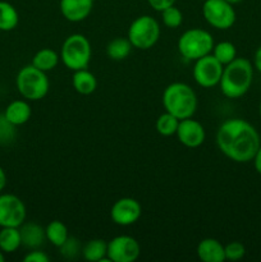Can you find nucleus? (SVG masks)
Instances as JSON below:
<instances>
[{"instance_id":"1","label":"nucleus","mask_w":261,"mask_h":262,"mask_svg":"<svg viewBox=\"0 0 261 262\" xmlns=\"http://www.w3.org/2000/svg\"><path fill=\"white\" fill-rule=\"evenodd\" d=\"M216 145L220 152L235 163L252 161L261 145L257 129L247 120L232 118L222 123L216 132Z\"/></svg>"},{"instance_id":"2","label":"nucleus","mask_w":261,"mask_h":262,"mask_svg":"<svg viewBox=\"0 0 261 262\" xmlns=\"http://www.w3.org/2000/svg\"><path fill=\"white\" fill-rule=\"evenodd\" d=\"M253 82V66L248 59L235 58L229 64L224 66L220 90L228 99H240L245 96Z\"/></svg>"},{"instance_id":"3","label":"nucleus","mask_w":261,"mask_h":262,"mask_svg":"<svg viewBox=\"0 0 261 262\" xmlns=\"http://www.w3.org/2000/svg\"><path fill=\"white\" fill-rule=\"evenodd\" d=\"M163 105L165 112L173 114L179 120L192 118L197 110L196 92L187 83L174 82L164 90Z\"/></svg>"},{"instance_id":"4","label":"nucleus","mask_w":261,"mask_h":262,"mask_svg":"<svg viewBox=\"0 0 261 262\" xmlns=\"http://www.w3.org/2000/svg\"><path fill=\"white\" fill-rule=\"evenodd\" d=\"M15 84L20 96L28 101L44 99L48 95L50 86L45 72L40 71L32 64L20 68L15 78Z\"/></svg>"},{"instance_id":"5","label":"nucleus","mask_w":261,"mask_h":262,"mask_svg":"<svg viewBox=\"0 0 261 262\" xmlns=\"http://www.w3.org/2000/svg\"><path fill=\"white\" fill-rule=\"evenodd\" d=\"M91 43L81 33H73L64 40L60 50V59L71 71L84 69L91 60Z\"/></svg>"},{"instance_id":"6","label":"nucleus","mask_w":261,"mask_h":262,"mask_svg":"<svg viewBox=\"0 0 261 262\" xmlns=\"http://www.w3.org/2000/svg\"><path fill=\"white\" fill-rule=\"evenodd\" d=\"M214 45V38L210 32L202 28H191L179 37L178 51L187 60H197L211 54Z\"/></svg>"},{"instance_id":"7","label":"nucleus","mask_w":261,"mask_h":262,"mask_svg":"<svg viewBox=\"0 0 261 262\" xmlns=\"http://www.w3.org/2000/svg\"><path fill=\"white\" fill-rule=\"evenodd\" d=\"M160 37V26L151 15L137 17L128 28V40L133 48L140 50H148L153 48Z\"/></svg>"},{"instance_id":"8","label":"nucleus","mask_w":261,"mask_h":262,"mask_svg":"<svg viewBox=\"0 0 261 262\" xmlns=\"http://www.w3.org/2000/svg\"><path fill=\"white\" fill-rule=\"evenodd\" d=\"M202 15L210 26L217 30L230 28L237 18L233 4L225 0H205Z\"/></svg>"},{"instance_id":"9","label":"nucleus","mask_w":261,"mask_h":262,"mask_svg":"<svg viewBox=\"0 0 261 262\" xmlns=\"http://www.w3.org/2000/svg\"><path fill=\"white\" fill-rule=\"evenodd\" d=\"M223 69H224V66L212 54H207V55L194 60L192 74L199 86L204 87V89H210V87L219 84Z\"/></svg>"},{"instance_id":"10","label":"nucleus","mask_w":261,"mask_h":262,"mask_svg":"<svg viewBox=\"0 0 261 262\" xmlns=\"http://www.w3.org/2000/svg\"><path fill=\"white\" fill-rule=\"evenodd\" d=\"M26 206L12 193H0V228H19L26 222Z\"/></svg>"},{"instance_id":"11","label":"nucleus","mask_w":261,"mask_h":262,"mask_svg":"<svg viewBox=\"0 0 261 262\" xmlns=\"http://www.w3.org/2000/svg\"><path fill=\"white\" fill-rule=\"evenodd\" d=\"M140 253V243L130 235H118L107 243L106 256L112 262H133Z\"/></svg>"},{"instance_id":"12","label":"nucleus","mask_w":261,"mask_h":262,"mask_svg":"<svg viewBox=\"0 0 261 262\" xmlns=\"http://www.w3.org/2000/svg\"><path fill=\"white\" fill-rule=\"evenodd\" d=\"M142 215V207L140 202L130 197L119 199L110 210V217L120 227H128L137 222Z\"/></svg>"},{"instance_id":"13","label":"nucleus","mask_w":261,"mask_h":262,"mask_svg":"<svg viewBox=\"0 0 261 262\" xmlns=\"http://www.w3.org/2000/svg\"><path fill=\"white\" fill-rule=\"evenodd\" d=\"M176 135L179 142L189 148H196L201 146L206 137L204 125L199 120H194L192 118L179 120Z\"/></svg>"},{"instance_id":"14","label":"nucleus","mask_w":261,"mask_h":262,"mask_svg":"<svg viewBox=\"0 0 261 262\" xmlns=\"http://www.w3.org/2000/svg\"><path fill=\"white\" fill-rule=\"evenodd\" d=\"M94 5V0H60L59 8L69 22H81L90 15Z\"/></svg>"},{"instance_id":"15","label":"nucleus","mask_w":261,"mask_h":262,"mask_svg":"<svg viewBox=\"0 0 261 262\" xmlns=\"http://www.w3.org/2000/svg\"><path fill=\"white\" fill-rule=\"evenodd\" d=\"M20 238H22V246L30 250H36L41 247L46 239V233L41 225L33 222L23 223L19 227Z\"/></svg>"},{"instance_id":"16","label":"nucleus","mask_w":261,"mask_h":262,"mask_svg":"<svg viewBox=\"0 0 261 262\" xmlns=\"http://www.w3.org/2000/svg\"><path fill=\"white\" fill-rule=\"evenodd\" d=\"M197 256L204 262L225 261L224 246L215 238H205L197 246Z\"/></svg>"},{"instance_id":"17","label":"nucleus","mask_w":261,"mask_h":262,"mask_svg":"<svg viewBox=\"0 0 261 262\" xmlns=\"http://www.w3.org/2000/svg\"><path fill=\"white\" fill-rule=\"evenodd\" d=\"M32 109L26 100H14L5 107L4 115L12 124L23 125L30 120Z\"/></svg>"},{"instance_id":"18","label":"nucleus","mask_w":261,"mask_h":262,"mask_svg":"<svg viewBox=\"0 0 261 262\" xmlns=\"http://www.w3.org/2000/svg\"><path fill=\"white\" fill-rule=\"evenodd\" d=\"M73 89L81 95H91L95 92L97 87V79L87 68L74 71L73 78H72Z\"/></svg>"},{"instance_id":"19","label":"nucleus","mask_w":261,"mask_h":262,"mask_svg":"<svg viewBox=\"0 0 261 262\" xmlns=\"http://www.w3.org/2000/svg\"><path fill=\"white\" fill-rule=\"evenodd\" d=\"M107 243L104 239H91L82 247V256L91 262H112L107 258Z\"/></svg>"},{"instance_id":"20","label":"nucleus","mask_w":261,"mask_h":262,"mask_svg":"<svg viewBox=\"0 0 261 262\" xmlns=\"http://www.w3.org/2000/svg\"><path fill=\"white\" fill-rule=\"evenodd\" d=\"M22 246L19 228L7 227L0 230V250L4 253H13Z\"/></svg>"},{"instance_id":"21","label":"nucleus","mask_w":261,"mask_h":262,"mask_svg":"<svg viewBox=\"0 0 261 262\" xmlns=\"http://www.w3.org/2000/svg\"><path fill=\"white\" fill-rule=\"evenodd\" d=\"M59 63V55L56 51H54L53 49H41L37 53L33 55L32 58V66L36 67L37 69L42 72H50L58 66Z\"/></svg>"},{"instance_id":"22","label":"nucleus","mask_w":261,"mask_h":262,"mask_svg":"<svg viewBox=\"0 0 261 262\" xmlns=\"http://www.w3.org/2000/svg\"><path fill=\"white\" fill-rule=\"evenodd\" d=\"M19 22L17 9L8 2H0V31H13Z\"/></svg>"},{"instance_id":"23","label":"nucleus","mask_w":261,"mask_h":262,"mask_svg":"<svg viewBox=\"0 0 261 262\" xmlns=\"http://www.w3.org/2000/svg\"><path fill=\"white\" fill-rule=\"evenodd\" d=\"M132 43L128 38L124 37H117L114 40L110 41L106 46V55L109 56L112 60H124L132 50Z\"/></svg>"},{"instance_id":"24","label":"nucleus","mask_w":261,"mask_h":262,"mask_svg":"<svg viewBox=\"0 0 261 262\" xmlns=\"http://www.w3.org/2000/svg\"><path fill=\"white\" fill-rule=\"evenodd\" d=\"M46 233V239H49V242L51 243L55 247H60L64 242L67 241V238L69 237V232L67 225L63 222H59V220H53L51 223H49L48 227L45 228Z\"/></svg>"},{"instance_id":"25","label":"nucleus","mask_w":261,"mask_h":262,"mask_svg":"<svg viewBox=\"0 0 261 262\" xmlns=\"http://www.w3.org/2000/svg\"><path fill=\"white\" fill-rule=\"evenodd\" d=\"M211 53L223 66H227L237 58V49L230 41H220L219 43L214 45Z\"/></svg>"},{"instance_id":"26","label":"nucleus","mask_w":261,"mask_h":262,"mask_svg":"<svg viewBox=\"0 0 261 262\" xmlns=\"http://www.w3.org/2000/svg\"><path fill=\"white\" fill-rule=\"evenodd\" d=\"M179 119L177 117H174L170 113L165 112L164 114H161L160 117L156 119V130H158L159 135L165 136V137H169V136H173L177 133V129H178Z\"/></svg>"},{"instance_id":"27","label":"nucleus","mask_w":261,"mask_h":262,"mask_svg":"<svg viewBox=\"0 0 261 262\" xmlns=\"http://www.w3.org/2000/svg\"><path fill=\"white\" fill-rule=\"evenodd\" d=\"M161 13V19L163 23L169 28H178L179 26L183 22V14H182L181 9L177 8L176 5H171V7L164 9Z\"/></svg>"},{"instance_id":"28","label":"nucleus","mask_w":261,"mask_h":262,"mask_svg":"<svg viewBox=\"0 0 261 262\" xmlns=\"http://www.w3.org/2000/svg\"><path fill=\"white\" fill-rule=\"evenodd\" d=\"M59 248H60L61 256L67 260H73V258L78 257L79 253H82L81 242L76 237H72V235H69L66 242Z\"/></svg>"},{"instance_id":"29","label":"nucleus","mask_w":261,"mask_h":262,"mask_svg":"<svg viewBox=\"0 0 261 262\" xmlns=\"http://www.w3.org/2000/svg\"><path fill=\"white\" fill-rule=\"evenodd\" d=\"M15 138V125L0 114V145H9Z\"/></svg>"},{"instance_id":"30","label":"nucleus","mask_w":261,"mask_h":262,"mask_svg":"<svg viewBox=\"0 0 261 262\" xmlns=\"http://www.w3.org/2000/svg\"><path fill=\"white\" fill-rule=\"evenodd\" d=\"M225 250V260L229 261H238L241 258L245 257L246 255V247L243 243L237 242H229L227 246H224Z\"/></svg>"},{"instance_id":"31","label":"nucleus","mask_w":261,"mask_h":262,"mask_svg":"<svg viewBox=\"0 0 261 262\" xmlns=\"http://www.w3.org/2000/svg\"><path fill=\"white\" fill-rule=\"evenodd\" d=\"M23 261L25 262H49L50 261V257L46 255L44 251H40L38 248L36 250H32L30 253L23 257Z\"/></svg>"},{"instance_id":"32","label":"nucleus","mask_w":261,"mask_h":262,"mask_svg":"<svg viewBox=\"0 0 261 262\" xmlns=\"http://www.w3.org/2000/svg\"><path fill=\"white\" fill-rule=\"evenodd\" d=\"M176 2L177 0H147L148 5L156 12H163L164 9L176 4Z\"/></svg>"},{"instance_id":"33","label":"nucleus","mask_w":261,"mask_h":262,"mask_svg":"<svg viewBox=\"0 0 261 262\" xmlns=\"http://www.w3.org/2000/svg\"><path fill=\"white\" fill-rule=\"evenodd\" d=\"M252 161H253V166H255V170L257 171V174H260L261 176V145L260 147H258V150L256 151Z\"/></svg>"},{"instance_id":"34","label":"nucleus","mask_w":261,"mask_h":262,"mask_svg":"<svg viewBox=\"0 0 261 262\" xmlns=\"http://www.w3.org/2000/svg\"><path fill=\"white\" fill-rule=\"evenodd\" d=\"M253 68L261 73V46L257 48V50L255 51V55H253Z\"/></svg>"},{"instance_id":"35","label":"nucleus","mask_w":261,"mask_h":262,"mask_svg":"<svg viewBox=\"0 0 261 262\" xmlns=\"http://www.w3.org/2000/svg\"><path fill=\"white\" fill-rule=\"evenodd\" d=\"M5 186H7V174H5L4 169L0 166V193L5 188Z\"/></svg>"},{"instance_id":"36","label":"nucleus","mask_w":261,"mask_h":262,"mask_svg":"<svg viewBox=\"0 0 261 262\" xmlns=\"http://www.w3.org/2000/svg\"><path fill=\"white\" fill-rule=\"evenodd\" d=\"M225 2H228V3H230V4H238V3H241L242 2V0H225Z\"/></svg>"},{"instance_id":"37","label":"nucleus","mask_w":261,"mask_h":262,"mask_svg":"<svg viewBox=\"0 0 261 262\" xmlns=\"http://www.w3.org/2000/svg\"><path fill=\"white\" fill-rule=\"evenodd\" d=\"M5 261V256H4V252H3L2 250H0V262H4Z\"/></svg>"},{"instance_id":"38","label":"nucleus","mask_w":261,"mask_h":262,"mask_svg":"<svg viewBox=\"0 0 261 262\" xmlns=\"http://www.w3.org/2000/svg\"><path fill=\"white\" fill-rule=\"evenodd\" d=\"M258 114H260V118H261V101L260 104H258Z\"/></svg>"},{"instance_id":"39","label":"nucleus","mask_w":261,"mask_h":262,"mask_svg":"<svg viewBox=\"0 0 261 262\" xmlns=\"http://www.w3.org/2000/svg\"><path fill=\"white\" fill-rule=\"evenodd\" d=\"M202 2H205V0H202Z\"/></svg>"}]
</instances>
